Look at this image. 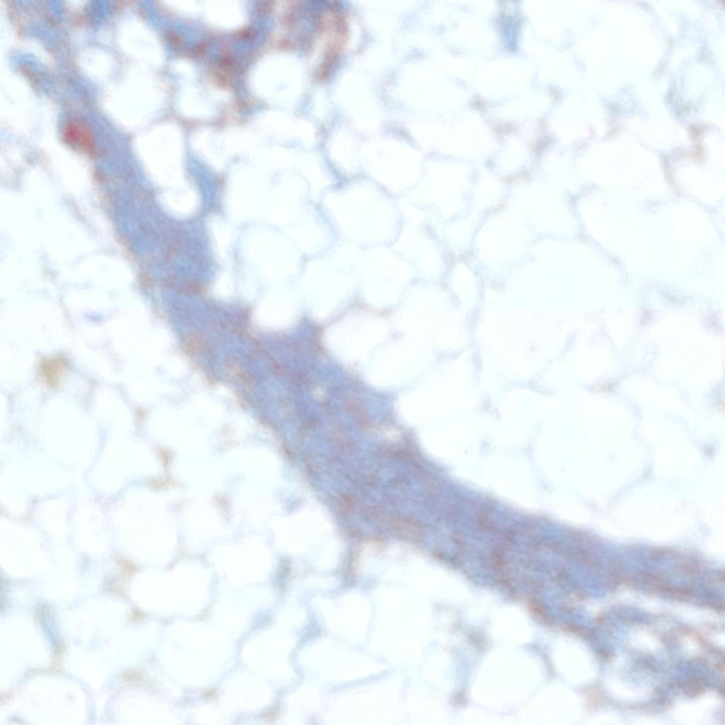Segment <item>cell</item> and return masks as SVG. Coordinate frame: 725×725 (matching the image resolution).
<instances>
[{
  "label": "cell",
  "instance_id": "1",
  "mask_svg": "<svg viewBox=\"0 0 725 725\" xmlns=\"http://www.w3.org/2000/svg\"><path fill=\"white\" fill-rule=\"evenodd\" d=\"M64 140L70 146L87 154L96 151L95 136L89 124L79 118L69 119L62 129Z\"/></svg>",
  "mask_w": 725,
  "mask_h": 725
}]
</instances>
